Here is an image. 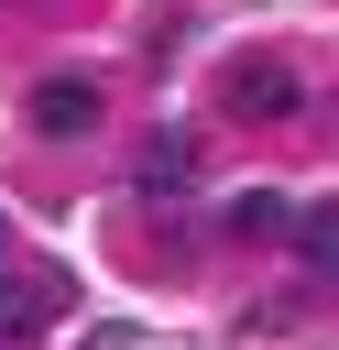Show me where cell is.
I'll return each instance as SVG.
<instances>
[{"mask_svg":"<svg viewBox=\"0 0 339 350\" xmlns=\"http://www.w3.org/2000/svg\"><path fill=\"white\" fill-rule=\"evenodd\" d=\"M55 317H66V273L0 262V339H33V328H55Z\"/></svg>","mask_w":339,"mask_h":350,"instance_id":"1","label":"cell"},{"mask_svg":"<svg viewBox=\"0 0 339 350\" xmlns=\"http://www.w3.org/2000/svg\"><path fill=\"white\" fill-rule=\"evenodd\" d=\"M186 186H197V142L186 131H153L142 142V197H186Z\"/></svg>","mask_w":339,"mask_h":350,"instance_id":"4","label":"cell"},{"mask_svg":"<svg viewBox=\"0 0 339 350\" xmlns=\"http://www.w3.org/2000/svg\"><path fill=\"white\" fill-rule=\"evenodd\" d=\"M0 262H11V241H0Z\"/></svg>","mask_w":339,"mask_h":350,"instance_id":"6","label":"cell"},{"mask_svg":"<svg viewBox=\"0 0 339 350\" xmlns=\"http://www.w3.org/2000/svg\"><path fill=\"white\" fill-rule=\"evenodd\" d=\"M230 109H241V120H295V109H306V88H295L284 66H262V55H252V66L230 77Z\"/></svg>","mask_w":339,"mask_h":350,"instance_id":"2","label":"cell"},{"mask_svg":"<svg viewBox=\"0 0 339 350\" xmlns=\"http://www.w3.org/2000/svg\"><path fill=\"white\" fill-rule=\"evenodd\" d=\"M33 131H55V142H66V131H98V88H87V77H44V88H33Z\"/></svg>","mask_w":339,"mask_h":350,"instance_id":"3","label":"cell"},{"mask_svg":"<svg viewBox=\"0 0 339 350\" xmlns=\"http://www.w3.org/2000/svg\"><path fill=\"white\" fill-rule=\"evenodd\" d=\"M230 230H241V241H273V230H284V197H273V186L230 197Z\"/></svg>","mask_w":339,"mask_h":350,"instance_id":"5","label":"cell"}]
</instances>
